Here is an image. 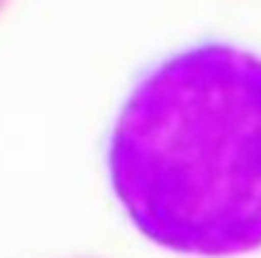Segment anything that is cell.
Wrapping results in <instances>:
<instances>
[{
	"label": "cell",
	"mask_w": 261,
	"mask_h": 258,
	"mask_svg": "<svg viewBox=\"0 0 261 258\" xmlns=\"http://www.w3.org/2000/svg\"><path fill=\"white\" fill-rule=\"evenodd\" d=\"M107 170L129 223L195 258L261 248V56L200 43L155 66L109 134Z\"/></svg>",
	"instance_id": "6da1fadb"
},
{
	"label": "cell",
	"mask_w": 261,
	"mask_h": 258,
	"mask_svg": "<svg viewBox=\"0 0 261 258\" xmlns=\"http://www.w3.org/2000/svg\"><path fill=\"white\" fill-rule=\"evenodd\" d=\"M5 3H8V0H0V8H3V5H5Z\"/></svg>",
	"instance_id": "7a4b0ae2"
}]
</instances>
